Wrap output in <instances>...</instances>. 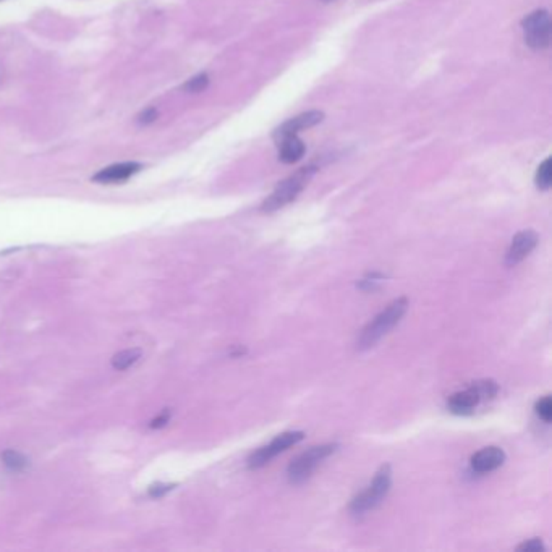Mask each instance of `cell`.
Returning a JSON list of instances; mask_svg holds the SVG:
<instances>
[{
	"mask_svg": "<svg viewBox=\"0 0 552 552\" xmlns=\"http://www.w3.org/2000/svg\"><path fill=\"white\" fill-rule=\"evenodd\" d=\"M392 486V470L390 465H382L374 477L373 483L368 486V489L360 492L352 504H350V512L355 515H361L377 507L382 502V499L389 494Z\"/></svg>",
	"mask_w": 552,
	"mask_h": 552,
	"instance_id": "obj_3",
	"label": "cell"
},
{
	"mask_svg": "<svg viewBox=\"0 0 552 552\" xmlns=\"http://www.w3.org/2000/svg\"><path fill=\"white\" fill-rule=\"evenodd\" d=\"M323 2H332V0H323Z\"/></svg>",
	"mask_w": 552,
	"mask_h": 552,
	"instance_id": "obj_23",
	"label": "cell"
},
{
	"mask_svg": "<svg viewBox=\"0 0 552 552\" xmlns=\"http://www.w3.org/2000/svg\"><path fill=\"white\" fill-rule=\"evenodd\" d=\"M207 85H209V76L206 73H199L193 76L192 80H188L183 88H185V91L188 93H201L203 89L207 88Z\"/></svg>",
	"mask_w": 552,
	"mask_h": 552,
	"instance_id": "obj_17",
	"label": "cell"
},
{
	"mask_svg": "<svg viewBox=\"0 0 552 552\" xmlns=\"http://www.w3.org/2000/svg\"><path fill=\"white\" fill-rule=\"evenodd\" d=\"M551 183H552V164H551V159H546L544 162L538 167L536 187L539 189H543V192H546V189L551 188Z\"/></svg>",
	"mask_w": 552,
	"mask_h": 552,
	"instance_id": "obj_16",
	"label": "cell"
},
{
	"mask_svg": "<svg viewBox=\"0 0 552 552\" xmlns=\"http://www.w3.org/2000/svg\"><path fill=\"white\" fill-rule=\"evenodd\" d=\"M407 310H408L407 298H397L392 301L390 305L385 308L384 311L379 313L377 316L366 326L363 332H361V335L358 338V348L368 350L376 345L384 335H387L389 332L400 323V319L403 318V314L407 313Z\"/></svg>",
	"mask_w": 552,
	"mask_h": 552,
	"instance_id": "obj_1",
	"label": "cell"
},
{
	"mask_svg": "<svg viewBox=\"0 0 552 552\" xmlns=\"http://www.w3.org/2000/svg\"><path fill=\"white\" fill-rule=\"evenodd\" d=\"M172 489H174V484H162V483L154 484V486H151V488H150V496L154 497V499H156V497L159 499V497H162L164 494H167V492L172 491Z\"/></svg>",
	"mask_w": 552,
	"mask_h": 552,
	"instance_id": "obj_20",
	"label": "cell"
},
{
	"mask_svg": "<svg viewBox=\"0 0 552 552\" xmlns=\"http://www.w3.org/2000/svg\"><path fill=\"white\" fill-rule=\"evenodd\" d=\"M167 421H169V413H162L159 418L152 421L151 427H160V426H164L165 423H167Z\"/></svg>",
	"mask_w": 552,
	"mask_h": 552,
	"instance_id": "obj_22",
	"label": "cell"
},
{
	"mask_svg": "<svg viewBox=\"0 0 552 552\" xmlns=\"http://www.w3.org/2000/svg\"><path fill=\"white\" fill-rule=\"evenodd\" d=\"M479 395L477 394L472 385L462 392H455L454 395H450L447 402V408L450 413L454 415H472L474 408L479 405Z\"/></svg>",
	"mask_w": 552,
	"mask_h": 552,
	"instance_id": "obj_11",
	"label": "cell"
},
{
	"mask_svg": "<svg viewBox=\"0 0 552 552\" xmlns=\"http://www.w3.org/2000/svg\"><path fill=\"white\" fill-rule=\"evenodd\" d=\"M323 118H324V114L319 110H310V112H305V114L296 115L293 118H290V120H287L285 123H282L281 127L276 130L274 140H276V142H278V141H282L283 138H287V136L296 135L298 132H301V130L311 128V127H314V125H318L319 122H323Z\"/></svg>",
	"mask_w": 552,
	"mask_h": 552,
	"instance_id": "obj_8",
	"label": "cell"
},
{
	"mask_svg": "<svg viewBox=\"0 0 552 552\" xmlns=\"http://www.w3.org/2000/svg\"><path fill=\"white\" fill-rule=\"evenodd\" d=\"M2 462L11 472H21L28 467L26 457L21 455L20 452H15V450H5L2 454Z\"/></svg>",
	"mask_w": 552,
	"mask_h": 552,
	"instance_id": "obj_14",
	"label": "cell"
},
{
	"mask_svg": "<svg viewBox=\"0 0 552 552\" xmlns=\"http://www.w3.org/2000/svg\"><path fill=\"white\" fill-rule=\"evenodd\" d=\"M303 437H305V432L303 431L282 432V434L276 436L269 444L264 445V447L258 449L256 452H253L251 455H249L248 467L251 468V470H256V468L264 467L266 463H269L276 455L282 454L283 450H287L288 447H292V445L303 441Z\"/></svg>",
	"mask_w": 552,
	"mask_h": 552,
	"instance_id": "obj_6",
	"label": "cell"
},
{
	"mask_svg": "<svg viewBox=\"0 0 552 552\" xmlns=\"http://www.w3.org/2000/svg\"><path fill=\"white\" fill-rule=\"evenodd\" d=\"M534 408H536L538 417L541 418L544 423H551V420H552V400H551L549 395H546V397H543L541 400H538L536 402V407H534Z\"/></svg>",
	"mask_w": 552,
	"mask_h": 552,
	"instance_id": "obj_18",
	"label": "cell"
},
{
	"mask_svg": "<svg viewBox=\"0 0 552 552\" xmlns=\"http://www.w3.org/2000/svg\"><path fill=\"white\" fill-rule=\"evenodd\" d=\"M504 462H506V452L501 447L491 445V447L481 449L472 457V468L477 473H489L502 467Z\"/></svg>",
	"mask_w": 552,
	"mask_h": 552,
	"instance_id": "obj_9",
	"label": "cell"
},
{
	"mask_svg": "<svg viewBox=\"0 0 552 552\" xmlns=\"http://www.w3.org/2000/svg\"><path fill=\"white\" fill-rule=\"evenodd\" d=\"M314 174H316V169L314 167H303L296 172V174L285 178L283 182H281L276 187L269 198L264 201L261 209L264 212H274L282 209L283 206L290 204L293 199H296V196L305 189Z\"/></svg>",
	"mask_w": 552,
	"mask_h": 552,
	"instance_id": "obj_2",
	"label": "cell"
},
{
	"mask_svg": "<svg viewBox=\"0 0 552 552\" xmlns=\"http://www.w3.org/2000/svg\"><path fill=\"white\" fill-rule=\"evenodd\" d=\"M525 43L534 51H543L551 44V18L548 10H536L528 15L524 23Z\"/></svg>",
	"mask_w": 552,
	"mask_h": 552,
	"instance_id": "obj_5",
	"label": "cell"
},
{
	"mask_svg": "<svg viewBox=\"0 0 552 552\" xmlns=\"http://www.w3.org/2000/svg\"><path fill=\"white\" fill-rule=\"evenodd\" d=\"M278 147H281V151H278V159L285 164L298 162L306 151L305 142H303L296 135L287 136V138L278 141Z\"/></svg>",
	"mask_w": 552,
	"mask_h": 552,
	"instance_id": "obj_12",
	"label": "cell"
},
{
	"mask_svg": "<svg viewBox=\"0 0 552 552\" xmlns=\"http://www.w3.org/2000/svg\"><path fill=\"white\" fill-rule=\"evenodd\" d=\"M337 447H338L337 444L314 445V447L308 449L306 452L300 454L296 459L292 460V463H290L287 468L290 483L293 484L305 483V481L311 477L314 468H316L324 459H328L329 455L334 454Z\"/></svg>",
	"mask_w": 552,
	"mask_h": 552,
	"instance_id": "obj_4",
	"label": "cell"
},
{
	"mask_svg": "<svg viewBox=\"0 0 552 552\" xmlns=\"http://www.w3.org/2000/svg\"><path fill=\"white\" fill-rule=\"evenodd\" d=\"M142 169V165L140 162H120V164H114L109 165L103 170H99L96 175L93 177V182L98 183H120L128 180L130 177H133L135 174Z\"/></svg>",
	"mask_w": 552,
	"mask_h": 552,
	"instance_id": "obj_10",
	"label": "cell"
},
{
	"mask_svg": "<svg viewBox=\"0 0 552 552\" xmlns=\"http://www.w3.org/2000/svg\"><path fill=\"white\" fill-rule=\"evenodd\" d=\"M539 241V236L534 230H524L519 231L514 236L510 248L506 254V263L507 266H515L524 261L528 254H530L534 248H536Z\"/></svg>",
	"mask_w": 552,
	"mask_h": 552,
	"instance_id": "obj_7",
	"label": "cell"
},
{
	"mask_svg": "<svg viewBox=\"0 0 552 552\" xmlns=\"http://www.w3.org/2000/svg\"><path fill=\"white\" fill-rule=\"evenodd\" d=\"M157 118V110L154 109V107H151V109H146L142 114L138 117V122L140 123H151Z\"/></svg>",
	"mask_w": 552,
	"mask_h": 552,
	"instance_id": "obj_21",
	"label": "cell"
},
{
	"mask_svg": "<svg viewBox=\"0 0 552 552\" xmlns=\"http://www.w3.org/2000/svg\"><path fill=\"white\" fill-rule=\"evenodd\" d=\"M141 358V350L140 348H127L122 350L114 355L112 358V368L117 371H125L128 368H132L135 363H138Z\"/></svg>",
	"mask_w": 552,
	"mask_h": 552,
	"instance_id": "obj_13",
	"label": "cell"
},
{
	"mask_svg": "<svg viewBox=\"0 0 552 552\" xmlns=\"http://www.w3.org/2000/svg\"><path fill=\"white\" fill-rule=\"evenodd\" d=\"M472 387L477 390L481 400L494 399L499 392V385L492 379H484V381H477L472 384Z\"/></svg>",
	"mask_w": 552,
	"mask_h": 552,
	"instance_id": "obj_15",
	"label": "cell"
},
{
	"mask_svg": "<svg viewBox=\"0 0 552 552\" xmlns=\"http://www.w3.org/2000/svg\"><path fill=\"white\" fill-rule=\"evenodd\" d=\"M544 544L539 538H533V539H528V541L521 543L519 548H516V551L519 552H541L544 551Z\"/></svg>",
	"mask_w": 552,
	"mask_h": 552,
	"instance_id": "obj_19",
	"label": "cell"
}]
</instances>
